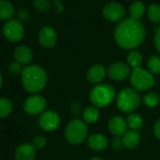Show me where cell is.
Instances as JSON below:
<instances>
[{"label": "cell", "mask_w": 160, "mask_h": 160, "mask_svg": "<svg viewBox=\"0 0 160 160\" xmlns=\"http://www.w3.org/2000/svg\"><path fill=\"white\" fill-rule=\"evenodd\" d=\"M146 36L143 23L138 20L127 18L121 21L114 31V38L119 47L124 50H134L141 45Z\"/></svg>", "instance_id": "cell-1"}, {"label": "cell", "mask_w": 160, "mask_h": 160, "mask_svg": "<svg viewBox=\"0 0 160 160\" xmlns=\"http://www.w3.org/2000/svg\"><path fill=\"white\" fill-rule=\"evenodd\" d=\"M47 82L46 71L38 65H30L23 68L22 83L29 93H39L44 89Z\"/></svg>", "instance_id": "cell-2"}, {"label": "cell", "mask_w": 160, "mask_h": 160, "mask_svg": "<svg viewBox=\"0 0 160 160\" xmlns=\"http://www.w3.org/2000/svg\"><path fill=\"white\" fill-rule=\"evenodd\" d=\"M116 98V90L109 83H99L90 92L89 98L96 108H105L112 103Z\"/></svg>", "instance_id": "cell-3"}, {"label": "cell", "mask_w": 160, "mask_h": 160, "mask_svg": "<svg viewBox=\"0 0 160 160\" xmlns=\"http://www.w3.org/2000/svg\"><path fill=\"white\" fill-rule=\"evenodd\" d=\"M141 103V97L134 88H124L121 90L116 97V105L120 112L124 113H132Z\"/></svg>", "instance_id": "cell-4"}, {"label": "cell", "mask_w": 160, "mask_h": 160, "mask_svg": "<svg viewBox=\"0 0 160 160\" xmlns=\"http://www.w3.org/2000/svg\"><path fill=\"white\" fill-rule=\"evenodd\" d=\"M89 128L84 120L74 119L65 128L64 136L66 141L73 145L81 144L88 137Z\"/></svg>", "instance_id": "cell-5"}, {"label": "cell", "mask_w": 160, "mask_h": 160, "mask_svg": "<svg viewBox=\"0 0 160 160\" xmlns=\"http://www.w3.org/2000/svg\"><path fill=\"white\" fill-rule=\"evenodd\" d=\"M130 82L134 89L137 91H147L155 85L154 75L141 68L133 69L130 75Z\"/></svg>", "instance_id": "cell-6"}, {"label": "cell", "mask_w": 160, "mask_h": 160, "mask_svg": "<svg viewBox=\"0 0 160 160\" xmlns=\"http://www.w3.org/2000/svg\"><path fill=\"white\" fill-rule=\"evenodd\" d=\"M3 35L5 38L11 42L20 41L25 34L24 25L20 21L17 20H9L5 22L3 26Z\"/></svg>", "instance_id": "cell-7"}, {"label": "cell", "mask_w": 160, "mask_h": 160, "mask_svg": "<svg viewBox=\"0 0 160 160\" xmlns=\"http://www.w3.org/2000/svg\"><path fill=\"white\" fill-rule=\"evenodd\" d=\"M126 13L124 5L118 2H110L107 4L103 8L104 17L110 22H120L123 21Z\"/></svg>", "instance_id": "cell-8"}, {"label": "cell", "mask_w": 160, "mask_h": 160, "mask_svg": "<svg viewBox=\"0 0 160 160\" xmlns=\"http://www.w3.org/2000/svg\"><path fill=\"white\" fill-rule=\"evenodd\" d=\"M108 75L113 81H124L131 75L130 67L128 66V64L124 62L113 63L108 68Z\"/></svg>", "instance_id": "cell-9"}, {"label": "cell", "mask_w": 160, "mask_h": 160, "mask_svg": "<svg viewBox=\"0 0 160 160\" xmlns=\"http://www.w3.org/2000/svg\"><path fill=\"white\" fill-rule=\"evenodd\" d=\"M39 125L45 131H54L60 125V117L55 111H46L40 116Z\"/></svg>", "instance_id": "cell-10"}, {"label": "cell", "mask_w": 160, "mask_h": 160, "mask_svg": "<svg viewBox=\"0 0 160 160\" xmlns=\"http://www.w3.org/2000/svg\"><path fill=\"white\" fill-rule=\"evenodd\" d=\"M46 108V100L42 96L34 95L29 97L24 104V109L26 113L36 115L41 113Z\"/></svg>", "instance_id": "cell-11"}, {"label": "cell", "mask_w": 160, "mask_h": 160, "mask_svg": "<svg viewBox=\"0 0 160 160\" xmlns=\"http://www.w3.org/2000/svg\"><path fill=\"white\" fill-rule=\"evenodd\" d=\"M38 40L42 47L46 49H50L56 45L58 41V34L53 27L43 26L39 31Z\"/></svg>", "instance_id": "cell-12"}, {"label": "cell", "mask_w": 160, "mask_h": 160, "mask_svg": "<svg viewBox=\"0 0 160 160\" xmlns=\"http://www.w3.org/2000/svg\"><path fill=\"white\" fill-rule=\"evenodd\" d=\"M127 123L122 116L114 115L108 121V129L115 137H121L127 131Z\"/></svg>", "instance_id": "cell-13"}, {"label": "cell", "mask_w": 160, "mask_h": 160, "mask_svg": "<svg viewBox=\"0 0 160 160\" xmlns=\"http://www.w3.org/2000/svg\"><path fill=\"white\" fill-rule=\"evenodd\" d=\"M36 149L30 143H23L15 150L16 160H35Z\"/></svg>", "instance_id": "cell-14"}, {"label": "cell", "mask_w": 160, "mask_h": 160, "mask_svg": "<svg viewBox=\"0 0 160 160\" xmlns=\"http://www.w3.org/2000/svg\"><path fill=\"white\" fill-rule=\"evenodd\" d=\"M107 75V70L102 65H94L92 66L87 72V79L91 83L99 84L104 81Z\"/></svg>", "instance_id": "cell-15"}, {"label": "cell", "mask_w": 160, "mask_h": 160, "mask_svg": "<svg viewBox=\"0 0 160 160\" xmlns=\"http://www.w3.org/2000/svg\"><path fill=\"white\" fill-rule=\"evenodd\" d=\"M13 56L16 60V62L20 63L21 65H28L33 58L32 51L25 45L17 46L14 50Z\"/></svg>", "instance_id": "cell-16"}, {"label": "cell", "mask_w": 160, "mask_h": 160, "mask_svg": "<svg viewBox=\"0 0 160 160\" xmlns=\"http://www.w3.org/2000/svg\"><path fill=\"white\" fill-rule=\"evenodd\" d=\"M88 145L91 150L100 152V151H104L105 149H107V147L108 146V141L106 138V136H104L103 134L96 133L89 137Z\"/></svg>", "instance_id": "cell-17"}, {"label": "cell", "mask_w": 160, "mask_h": 160, "mask_svg": "<svg viewBox=\"0 0 160 160\" xmlns=\"http://www.w3.org/2000/svg\"><path fill=\"white\" fill-rule=\"evenodd\" d=\"M123 143L124 147L127 149H134L136 148L140 142H141V136L136 130H127L123 135Z\"/></svg>", "instance_id": "cell-18"}, {"label": "cell", "mask_w": 160, "mask_h": 160, "mask_svg": "<svg viewBox=\"0 0 160 160\" xmlns=\"http://www.w3.org/2000/svg\"><path fill=\"white\" fill-rule=\"evenodd\" d=\"M14 15L13 5L7 0H0V20L9 21Z\"/></svg>", "instance_id": "cell-19"}, {"label": "cell", "mask_w": 160, "mask_h": 160, "mask_svg": "<svg viewBox=\"0 0 160 160\" xmlns=\"http://www.w3.org/2000/svg\"><path fill=\"white\" fill-rule=\"evenodd\" d=\"M145 5L141 1H135L131 4L129 8V13H130V18L134 20H140L141 18L143 17L145 13Z\"/></svg>", "instance_id": "cell-20"}, {"label": "cell", "mask_w": 160, "mask_h": 160, "mask_svg": "<svg viewBox=\"0 0 160 160\" xmlns=\"http://www.w3.org/2000/svg\"><path fill=\"white\" fill-rule=\"evenodd\" d=\"M82 116H83V120L87 124H94L99 119V116H100L99 110H98V108H96L94 106L88 107L84 110Z\"/></svg>", "instance_id": "cell-21"}, {"label": "cell", "mask_w": 160, "mask_h": 160, "mask_svg": "<svg viewBox=\"0 0 160 160\" xmlns=\"http://www.w3.org/2000/svg\"><path fill=\"white\" fill-rule=\"evenodd\" d=\"M142 62H143V58L140 52L132 50L127 54V64L133 69L140 68L142 65Z\"/></svg>", "instance_id": "cell-22"}, {"label": "cell", "mask_w": 160, "mask_h": 160, "mask_svg": "<svg viewBox=\"0 0 160 160\" xmlns=\"http://www.w3.org/2000/svg\"><path fill=\"white\" fill-rule=\"evenodd\" d=\"M126 123L131 130H139L143 126V118L139 113H130L126 118Z\"/></svg>", "instance_id": "cell-23"}, {"label": "cell", "mask_w": 160, "mask_h": 160, "mask_svg": "<svg viewBox=\"0 0 160 160\" xmlns=\"http://www.w3.org/2000/svg\"><path fill=\"white\" fill-rule=\"evenodd\" d=\"M144 104L149 108H156L160 103V97L156 92H149L142 98Z\"/></svg>", "instance_id": "cell-24"}, {"label": "cell", "mask_w": 160, "mask_h": 160, "mask_svg": "<svg viewBox=\"0 0 160 160\" xmlns=\"http://www.w3.org/2000/svg\"><path fill=\"white\" fill-rule=\"evenodd\" d=\"M147 15L155 23H160V6L157 4H152L148 7Z\"/></svg>", "instance_id": "cell-25"}, {"label": "cell", "mask_w": 160, "mask_h": 160, "mask_svg": "<svg viewBox=\"0 0 160 160\" xmlns=\"http://www.w3.org/2000/svg\"><path fill=\"white\" fill-rule=\"evenodd\" d=\"M147 66L152 74H160V56L153 55L148 59Z\"/></svg>", "instance_id": "cell-26"}, {"label": "cell", "mask_w": 160, "mask_h": 160, "mask_svg": "<svg viewBox=\"0 0 160 160\" xmlns=\"http://www.w3.org/2000/svg\"><path fill=\"white\" fill-rule=\"evenodd\" d=\"M12 112V104L7 98H0V118L7 117Z\"/></svg>", "instance_id": "cell-27"}, {"label": "cell", "mask_w": 160, "mask_h": 160, "mask_svg": "<svg viewBox=\"0 0 160 160\" xmlns=\"http://www.w3.org/2000/svg\"><path fill=\"white\" fill-rule=\"evenodd\" d=\"M33 6L39 11H46L51 8V3L48 0H33Z\"/></svg>", "instance_id": "cell-28"}, {"label": "cell", "mask_w": 160, "mask_h": 160, "mask_svg": "<svg viewBox=\"0 0 160 160\" xmlns=\"http://www.w3.org/2000/svg\"><path fill=\"white\" fill-rule=\"evenodd\" d=\"M47 143V141L44 136H37L32 142V145L35 147V149H42L45 147Z\"/></svg>", "instance_id": "cell-29"}, {"label": "cell", "mask_w": 160, "mask_h": 160, "mask_svg": "<svg viewBox=\"0 0 160 160\" xmlns=\"http://www.w3.org/2000/svg\"><path fill=\"white\" fill-rule=\"evenodd\" d=\"M111 147L113 150L115 151H119L124 147V143H123V139L121 137H115L112 141H111Z\"/></svg>", "instance_id": "cell-30"}, {"label": "cell", "mask_w": 160, "mask_h": 160, "mask_svg": "<svg viewBox=\"0 0 160 160\" xmlns=\"http://www.w3.org/2000/svg\"><path fill=\"white\" fill-rule=\"evenodd\" d=\"M8 69L10 71V73L12 74H19V73H22L23 69H22V67H21V64L18 63V62H15V63H11L8 67Z\"/></svg>", "instance_id": "cell-31"}, {"label": "cell", "mask_w": 160, "mask_h": 160, "mask_svg": "<svg viewBox=\"0 0 160 160\" xmlns=\"http://www.w3.org/2000/svg\"><path fill=\"white\" fill-rule=\"evenodd\" d=\"M154 42H155L156 49L160 52V27H158V28L157 29V31H156Z\"/></svg>", "instance_id": "cell-32"}, {"label": "cell", "mask_w": 160, "mask_h": 160, "mask_svg": "<svg viewBox=\"0 0 160 160\" xmlns=\"http://www.w3.org/2000/svg\"><path fill=\"white\" fill-rule=\"evenodd\" d=\"M154 134L157 137V139L160 140V119L156 122L154 126Z\"/></svg>", "instance_id": "cell-33"}, {"label": "cell", "mask_w": 160, "mask_h": 160, "mask_svg": "<svg viewBox=\"0 0 160 160\" xmlns=\"http://www.w3.org/2000/svg\"><path fill=\"white\" fill-rule=\"evenodd\" d=\"M90 160H105L103 158L101 157H94V158H91Z\"/></svg>", "instance_id": "cell-34"}, {"label": "cell", "mask_w": 160, "mask_h": 160, "mask_svg": "<svg viewBox=\"0 0 160 160\" xmlns=\"http://www.w3.org/2000/svg\"><path fill=\"white\" fill-rule=\"evenodd\" d=\"M2 82H3V80H2V75H1V73H0V88H1V85H2Z\"/></svg>", "instance_id": "cell-35"}, {"label": "cell", "mask_w": 160, "mask_h": 160, "mask_svg": "<svg viewBox=\"0 0 160 160\" xmlns=\"http://www.w3.org/2000/svg\"><path fill=\"white\" fill-rule=\"evenodd\" d=\"M53 1H55V2H59V1H61V0H53Z\"/></svg>", "instance_id": "cell-36"}]
</instances>
